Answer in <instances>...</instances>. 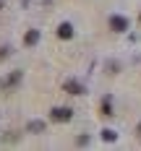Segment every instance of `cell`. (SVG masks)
<instances>
[{
	"label": "cell",
	"mask_w": 141,
	"mask_h": 151,
	"mask_svg": "<svg viewBox=\"0 0 141 151\" xmlns=\"http://www.w3.org/2000/svg\"><path fill=\"white\" fill-rule=\"evenodd\" d=\"M21 81H24V70H11L8 76L0 78V91H13Z\"/></svg>",
	"instance_id": "obj_1"
},
{
	"label": "cell",
	"mask_w": 141,
	"mask_h": 151,
	"mask_svg": "<svg viewBox=\"0 0 141 151\" xmlns=\"http://www.w3.org/2000/svg\"><path fill=\"white\" fill-rule=\"evenodd\" d=\"M50 117H52L55 122H68L71 117H73V109H71V107H52Z\"/></svg>",
	"instance_id": "obj_2"
},
{
	"label": "cell",
	"mask_w": 141,
	"mask_h": 151,
	"mask_svg": "<svg viewBox=\"0 0 141 151\" xmlns=\"http://www.w3.org/2000/svg\"><path fill=\"white\" fill-rule=\"evenodd\" d=\"M128 26H131V24H128L125 16H110V29H112V31L120 34V31H128Z\"/></svg>",
	"instance_id": "obj_3"
},
{
	"label": "cell",
	"mask_w": 141,
	"mask_h": 151,
	"mask_svg": "<svg viewBox=\"0 0 141 151\" xmlns=\"http://www.w3.org/2000/svg\"><path fill=\"white\" fill-rule=\"evenodd\" d=\"M63 89L68 91V94H73V96H81V94H84V83H81V81H73V78H68V81H65V83H63Z\"/></svg>",
	"instance_id": "obj_4"
},
{
	"label": "cell",
	"mask_w": 141,
	"mask_h": 151,
	"mask_svg": "<svg viewBox=\"0 0 141 151\" xmlns=\"http://www.w3.org/2000/svg\"><path fill=\"white\" fill-rule=\"evenodd\" d=\"M47 130V125L42 120H31V122H26V133H34V136H39V133H45Z\"/></svg>",
	"instance_id": "obj_5"
},
{
	"label": "cell",
	"mask_w": 141,
	"mask_h": 151,
	"mask_svg": "<svg viewBox=\"0 0 141 151\" xmlns=\"http://www.w3.org/2000/svg\"><path fill=\"white\" fill-rule=\"evenodd\" d=\"M37 42H39V29H29L26 34H24V45L26 47H34Z\"/></svg>",
	"instance_id": "obj_6"
},
{
	"label": "cell",
	"mask_w": 141,
	"mask_h": 151,
	"mask_svg": "<svg viewBox=\"0 0 141 151\" xmlns=\"http://www.w3.org/2000/svg\"><path fill=\"white\" fill-rule=\"evenodd\" d=\"M58 37H60V39H71V37H73V26H71L68 21H63L60 26H58Z\"/></svg>",
	"instance_id": "obj_7"
},
{
	"label": "cell",
	"mask_w": 141,
	"mask_h": 151,
	"mask_svg": "<svg viewBox=\"0 0 141 151\" xmlns=\"http://www.w3.org/2000/svg\"><path fill=\"white\" fill-rule=\"evenodd\" d=\"M102 115H112V102H110V96H105V99H102Z\"/></svg>",
	"instance_id": "obj_8"
},
{
	"label": "cell",
	"mask_w": 141,
	"mask_h": 151,
	"mask_svg": "<svg viewBox=\"0 0 141 151\" xmlns=\"http://www.w3.org/2000/svg\"><path fill=\"white\" fill-rule=\"evenodd\" d=\"M115 130H110V128H105V130H102V141H115Z\"/></svg>",
	"instance_id": "obj_9"
},
{
	"label": "cell",
	"mask_w": 141,
	"mask_h": 151,
	"mask_svg": "<svg viewBox=\"0 0 141 151\" xmlns=\"http://www.w3.org/2000/svg\"><path fill=\"white\" fill-rule=\"evenodd\" d=\"M3 58H8V47H0V60Z\"/></svg>",
	"instance_id": "obj_10"
},
{
	"label": "cell",
	"mask_w": 141,
	"mask_h": 151,
	"mask_svg": "<svg viewBox=\"0 0 141 151\" xmlns=\"http://www.w3.org/2000/svg\"><path fill=\"white\" fill-rule=\"evenodd\" d=\"M136 133H139V138H141V122H139V125H136Z\"/></svg>",
	"instance_id": "obj_11"
},
{
	"label": "cell",
	"mask_w": 141,
	"mask_h": 151,
	"mask_svg": "<svg viewBox=\"0 0 141 151\" xmlns=\"http://www.w3.org/2000/svg\"><path fill=\"white\" fill-rule=\"evenodd\" d=\"M3 8H5V0H0V11H3Z\"/></svg>",
	"instance_id": "obj_12"
},
{
	"label": "cell",
	"mask_w": 141,
	"mask_h": 151,
	"mask_svg": "<svg viewBox=\"0 0 141 151\" xmlns=\"http://www.w3.org/2000/svg\"><path fill=\"white\" fill-rule=\"evenodd\" d=\"M139 21H141V16H139Z\"/></svg>",
	"instance_id": "obj_13"
}]
</instances>
